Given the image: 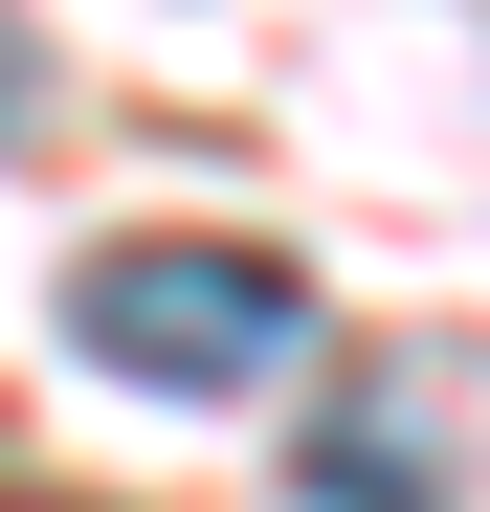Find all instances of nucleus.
Here are the masks:
<instances>
[{
	"label": "nucleus",
	"mask_w": 490,
	"mask_h": 512,
	"mask_svg": "<svg viewBox=\"0 0 490 512\" xmlns=\"http://www.w3.org/2000/svg\"><path fill=\"white\" fill-rule=\"evenodd\" d=\"M67 357H90V379H156V401H245V379L312 357V290L268 268V245L156 223V245H90V268H67Z\"/></svg>",
	"instance_id": "f257e3e1"
},
{
	"label": "nucleus",
	"mask_w": 490,
	"mask_h": 512,
	"mask_svg": "<svg viewBox=\"0 0 490 512\" xmlns=\"http://www.w3.org/2000/svg\"><path fill=\"white\" fill-rule=\"evenodd\" d=\"M45 112V45H23V0H0V134H23Z\"/></svg>",
	"instance_id": "7ed1b4c3"
},
{
	"label": "nucleus",
	"mask_w": 490,
	"mask_h": 512,
	"mask_svg": "<svg viewBox=\"0 0 490 512\" xmlns=\"http://www.w3.org/2000/svg\"><path fill=\"white\" fill-rule=\"evenodd\" d=\"M290 468H312V512H446L424 468H401V423H379V401H335V423H312Z\"/></svg>",
	"instance_id": "f03ea898"
}]
</instances>
